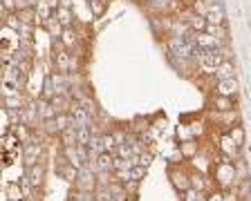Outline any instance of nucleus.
I'll use <instances>...</instances> for the list:
<instances>
[{
  "label": "nucleus",
  "instance_id": "obj_1",
  "mask_svg": "<svg viewBox=\"0 0 251 201\" xmlns=\"http://www.w3.org/2000/svg\"><path fill=\"white\" fill-rule=\"evenodd\" d=\"M215 181H218L220 188H225V190H229V188H233L235 183H238V172H235V165L231 163V161H220L218 165H215Z\"/></svg>",
  "mask_w": 251,
  "mask_h": 201
},
{
  "label": "nucleus",
  "instance_id": "obj_2",
  "mask_svg": "<svg viewBox=\"0 0 251 201\" xmlns=\"http://www.w3.org/2000/svg\"><path fill=\"white\" fill-rule=\"evenodd\" d=\"M74 186L81 192H94L99 188V183H97V170L90 163L83 165V168H78V177L74 181Z\"/></svg>",
  "mask_w": 251,
  "mask_h": 201
},
{
  "label": "nucleus",
  "instance_id": "obj_3",
  "mask_svg": "<svg viewBox=\"0 0 251 201\" xmlns=\"http://www.w3.org/2000/svg\"><path fill=\"white\" fill-rule=\"evenodd\" d=\"M41 155H43V145L36 143L34 139H29L25 145H23V159H25V168H31V165L41 163Z\"/></svg>",
  "mask_w": 251,
  "mask_h": 201
},
{
  "label": "nucleus",
  "instance_id": "obj_4",
  "mask_svg": "<svg viewBox=\"0 0 251 201\" xmlns=\"http://www.w3.org/2000/svg\"><path fill=\"white\" fill-rule=\"evenodd\" d=\"M193 41L198 49H220L222 45H226V43L218 41L215 36H211L209 31H193Z\"/></svg>",
  "mask_w": 251,
  "mask_h": 201
},
{
  "label": "nucleus",
  "instance_id": "obj_5",
  "mask_svg": "<svg viewBox=\"0 0 251 201\" xmlns=\"http://www.w3.org/2000/svg\"><path fill=\"white\" fill-rule=\"evenodd\" d=\"M61 43V41H58ZM52 63H54V69L61 74H70V63H72V54H70V49H65V47H58L56 52H54L52 56Z\"/></svg>",
  "mask_w": 251,
  "mask_h": 201
},
{
  "label": "nucleus",
  "instance_id": "obj_6",
  "mask_svg": "<svg viewBox=\"0 0 251 201\" xmlns=\"http://www.w3.org/2000/svg\"><path fill=\"white\" fill-rule=\"evenodd\" d=\"M23 114H25L23 123H27L31 130H36L38 121H43V119H41V103H38L36 98H34V101H27V105H25V110H23Z\"/></svg>",
  "mask_w": 251,
  "mask_h": 201
},
{
  "label": "nucleus",
  "instance_id": "obj_7",
  "mask_svg": "<svg viewBox=\"0 0 251 201\" xmlns=\"http://www.w3.org/2000/svg\"><path fill=\"white\" fill-rule=\"evenodd\" d=\"M90 165L97 172H115V155L112 152H101L99 156H94V161Z\"/></svg>",
  "mask_w": 251,
  "mask_h": 201
},
{
  "label": "nucleus",
  "instance_id": "obj_8",
  "mask_svg": "<svg viewBox=\"0 0 251 201\" xmlns=\"http://www.w3.org/2000/svg\"><path fill=\"white\" fill-rule=\"evenodd\" d=\"M238 89H240V83L235 76L215 83V94H222V96H238Z\"/></svg>",
  "mask_w": 251,
  "mask_h": 201
},
{
  "label": "nucleus",
  "instance_id": "obj_9",
  "mask_svg": "<svg viewBox=\"0 0 251 201\" xmlns=\"http://www.w3.org/2000/svg\"><path fill=\"white\" fill-rule=\"evenodd\" d=\"M206 21H209V25H226V16H225V7H222V2H213V5H209Z\"/></svg>",
  "mask_w": 251,
  "mask_h": 201
},
{
  "label": "nucleus",
  "instance_id": "obj_10",
  "mask_svg": "<svg viewBox=\"0 0 251 201\" xmlns=\"http://www.w3.org/2000/svg\"><path fill=\"white\" fill-rule=\"evenodd\" d=\"M25 177L29 179V183L34 188H41L43 181H45V165L36 163V165H31V168H25Z\"/></svg>",
  "mask_w": 251,
  "mask_h": 201
},
{
  "label": "nucleus",
  "instance_id": "obj_11",
  "mask_svg": "<svg viewBox=\"0 0 251 201\" xmlns=\"http://www.w3.org/2000/svg\"><path fill=\"white\" fill-rule=\"evenodd\" d=\"M168 175H171L173 186L177 188L179 192H186L188 188H191V175H186V172H182V170H175V168H173Z\"/></svg>",
  "mask_w": 251,
  "mask_h": 201
},
{
  "label": "nucleus",
  "instance_id": "obj_12",
  "mask_svg": "<svg viewBox=\"0 0 251 201\" xmlns=\"http://www.w3.org/2000/svg\"><path fill=\"white\" fill-rule=\"evenodd\" d=\"M220 150H222V152H225V156H229V159H235V156L240 155V145L235 143L229 134H225V136L220 139Z\"/></svg>",
  "mask_w": 251,
  "mask_h": 201
},
{
  "label": "nucleus",
  "instance_id": "obj_13",
  "mask_svg": "<svg viewBox=\"0 0 251 201\" xmlns=\"http://www.w3.org/2000/svg\"><path fill=\"white\" fill-rule=\"evenodd\" d=\"M211 105H213L215 112H229V110H235L233 96H222V94H215L211 98Z\"/></svg>",
  "mask_w": 251,
  "mask_h": 201
},
{
  "label": "nucleus",
  "instance_id": "obj_14",
  "mask_svg": "<svg viewBox=\"0 0 251 201\" xmlns=\"http://www.w3.org/2000/svg\"><path fill=\"white\" fill-rule=\"evenodd\" d=\"M233 76H235V63L233 61H222L213 74L215 81H225V78H233Z\"/></svg>",
  "mask_w": 251,
  "mask_h": 201
},
{
  "label": "nucleus",
  "instance_id": "obj_15",
  "mask_svg": "<svg viewBox=\"0 0 251 201\" xmlns=\"http://www.w3.org/2000/svg\"><path fill=\"white\" fill-rule=\"evenodd\" d=\"M63 156H65V161H68V163H72L74 168H83V165H85V161H83V156H81V152H78L76 145L63 148Z\"/></svg>",
  "mask_w": 251,
  "mask_h": 201
},
{
  "label": "nucleus",
  "instance_id": "obj_16",
  "mask_svg": "<svg viewBox=\"0 0 251 201\" xmlns=\"http://www.w3.org/2000/svg\"><path fill=\"white\" fill-rule=\"evenodd\" d=\"M25 105H27V101L23 96V92L11 94V96H2V108L5 110H23Z\"/></svg>",
  "mask_w": 251,
  "mask_h": 201
},
{
  "label": "nucleus",
  "instance_id": "obj_17",
  "mask_svg": "<svg viewBox=\"0 0 251 201\" xmlns=\"http://www.w3.org/2000/svg\"><path fill=\"white\" fill-rule=\"evenodd\" d=\"M43 27H45V31H47V36H52V38H61V34H63V29H65V27L61 25V22H58V18H56V14L52 16V18H47L45 22H43Z\"/></svg>",
  "mask_w": 251,
  "mask_h": 201
},
{
  "label": "nucleus",
  "instance_id": "obj_18",
  "mask_svg": "<svg viewBox=\"0 0 251 201\" xmlns=\"http://www.w3.org/2000/svg\"><path fill=\"white\" fill-rule=\"evenodd\" d=\"M58 41H61V45L65 47V49H70V52H72L74 47L78 45V34L74 31V27H68V29H63V34H61V38H58Z\"/></svg>",
  "mask_w": 251,
  "mask_h": 201
},
{
  "label": "nucleus",
  "instance_id": "obj_19",
  "mask_svg": "<svg viewBox=\"0 0 251 201\" xmlns=\"http://www.w3.org/2000/svg\"><path fill=\"white\" fill-rule=\"evenodd\" d=\"M186 22H188V27L193 31H206V27H209V21H206V16H202V14H188V18H186Z\"/></svg>",
  "mask_w": 251,
  "mask_h": 201
},
{
  "label": "nucleus",
  "instance_id": "obj_20",
  "mask_svg": "<svg viewBox=\"0 0 251 201\" xmlns=\"http://www.w3.org/2000/svg\"><path fill=\"white\" fill-rule=\"evenodd\" d=\"M56 18L65 29L68 27H74V14H72V7H58L56 9Z\"/></svg>",
  "mask_w": 251,
  "mask_h": 201
},
{
  "label": "nucleus",
  "instance_id": "obj_21",
  "mask_svg": "<svg viewBox=\"0 0 251 201\" xmlns=\"http://www.w3.org/2000/svg\"><path fill=\"white\" fill-rule=\"evenodd\" d=\"M11 132L18 136V141L21 143H27V141L31 139V128L27 123H18V125H11Z\"/></svg>",
  "mask_w": 251,
  "mask_h": 201
},
{
  "label": "nucleus",
  "instance_id": "obj_22",
  "mask_svg": "<svg viewBox=\"0 0 251 201\" xmlns=\"http://www.w3.org/2000/svg\"><path fill=\"white\" fill-rule=\"evenodd\" d=\"M198 150H200V145L195 143L193 139H191V141H182V143H179V152H182V156H186V159L198 156Z\"/></svg>",
  "mask_w": 251,
  "mask_h": 201
},
{
  "label": "nucleus",
  "instance_id": "obj_23",
  "mask_svg": "<svg viewBox=\"0 0 251 201\" xmlns=\"http://www.w3.org/2000/svg\"><path fill=\"white\" fill-rule=\"evenodd\" d=\"M5 197H7V201H23V199H25L23 186H21V183H9V186H7Z\"/></svg>",
  "mask_w": 251,
  "mask_h": 201
},
{
  "label": "nucleus",
  "instance_id": "obj_24",
  "mask_svg": "<svg viewBox=\"0 0 251 201\" xmlns=\"http://www.w3.org/2000/svg\"><path fill=\"white\" fill-rule=\"evenodd\" d=\"M34 9H36V14L43 18V22H45L47 18H52V16L56 14V11L52 9V5H50V0H38V5L34 7Z\"/></svg>",
  "mask_w": 251,
  "mask_h": 201
},
{
  "label": "nucleus",
  "instance_id": "obj_25",
  "mask_svg": "<svg viewBox=\"0 0 251 201\" xmlns=\"http://www.w3.org/2000/svg\"><path fill=\"white\" fill-rule=\"evenodd\" d=\"M88 7L94 18H101L105 14V9H108V0H88Z\"/></svg>",
  "mask_w": 251,
  "mask_h": 201
},
{
  "label": "nucleus",
  "instance_id": "obj_26",
  "mask_svg": "<svg viewBox=\"0 0 251 201\" xmlns=\"http://www.w3.org/2000/svg\"><path fill=\"white\" fill-rule=\"evenodd\" d=\"M58 136H61L63 148H70V145H78V139H76V128H68L65 132L58 134Z\"/></svg>",
  "mask_w": 251,
  "mask_h": 201
},
{
  "label": "nucleus",
  "instance_id": "obj_27",
  "mask_svg": "<svg viewBox=\"0 0 251 201\" xmlns=\"http://www.w3.org/2000/svg\"><path fill=\"white\" fill-rule=\"evenodd\" d=\"M56 125H58V130H61V132H65L68 128H74V116H72V112H61V114H56Z\"/></svg>",
  "mask_w": 251,
  "mask_h": 201
},
{
  "label": "nucleus",
  "instance_id": "obj_28",
  "mask_svg": "<svg viewBox=\"0 0 251 201\" xmlns=\"http://www.w3.org/2000/svg\"><path fill=\"white\" fill-rule=\"evenodd\" d=\"M206 31H209L211 36L218 38V41H222V43H226V36H229V34H226V25H209L206 27Z\"/></svg>",
  "mask_w": 251,
  "mask_h": 201
},
{
  "label": "nucleus",
  "instance_id": "obj_29",
  "mask_svg": "<svg viewBox=\"0 0 251 201\" xmlns=\"http://www.w3.org/2000/svg\"><path fill=\"white\" fill-rule=\"evenodd\" d=\"M191 188H195V190H206V177H204V172H193L191 175Z\"/></svg>",
  "mask_w": 251,
  "mask_h": 201
},
{
  "label": "nucleus",
  "instance_id": "obj_30",
  "mask_svg": "<svg viewBox=\"0 0 251 201\" xmlns=\"http://www.w3.org/2000/svg\"><path fill=\"white\" fill-rule=\"evenodd\" d=\"M229 136L235 141V143L240 145H245V128L242 125H231V130H229Z\"/></svg>",
  "mask_w": 251,
  "mask_h": 201
},
{
  "label": "nucleus",
  "instance_id": "obj_31",
  "mask_svg": "<svg viewBox=\"0 0 251 201\" xmlns=\"http://www.w3.org/2000/svg\"><path fill=\"white\" fill-rule=\"evenodd\" d=\"M94 199L97 201H115V195H112V190L110 188H97L94 190Z\"/></svg>",
  "mask_w": 251,
  "mask_h": 201
},
{
  "label": "nucleus",
  "instance_id": "obj_32",
  "mask_svg": "<svg viewBox=\"0 0 251 201\" xmlns=\"http://www.w3.org/2000/svg\"><path fill=\"white\" fill-rule=\"evenodd\" d=\"M2 110H5V108H2ZM23 110H25V108H23ZM23 110H5L7 116H9V123H11V125L23 123V119H25V114H23Z\"/></svg>",
  "mask_w": 251,
  "mask_h": 201
},
{
  "label": "nucleus",
  "instance_id": "obj_33",
  "mask_svg": "<svg viewBox=\"0 0 251 201\" xmlns=\"http://www.w3.org/2000/svg\"><path fill=\"white\" fill-rule=\"evenodd\" d=\"M184 201H206V197H204V192H202V190L188 188V190L184 192Z\"/></svg>",
  "mask_w": 251,
  "mask_h": 201
},
{
  "label": "nucleus",
  "instance_id": "obj_34",
  "mask_svg": "<svg viewBox=\"0 0 251 201\" xmlns=\"http://www.w3.org/2000/svg\"><path fill=\"white\" fill-rule=\"evenodd\" d=\"M101 136H103V148H105V152H112V155H115L117 141H115V136H112V132H110V134H101Z\"/></svg>",
  "mask_w": 251,
  "mask_h": 201
},
{
  "label": "nucleus",
  "instance_id": "obj_35",
  "mask_svg": "<svg viewBox=\"0 0 251 201\" xmlns=\"http://www.w3.org/2000/svg\"><path fill=\"white\" fill-rule=\"evenodd\" d=\"M146 172H148V168L146 165H135L130 170V179H135V181H141L144 177H146Z\"/></svg>",
  "mask_w": 251,
  "mask_h": 201
},
{
  "label": "nucleus",
  "instance_id": "obj_36",
  "mask_svg": "<svg viewBox=\"0 0 251 201\" xmlns=\"http://www.w3.org/2000/svg\"><path fill=\"white\" fill-rule=\"evenodd\" d=\"M177 136L184 141H191V136H193V130H191V125H179L177 128Z\"/></svg>",
  "mask_w": 251,
  "mask_h": 201
},
{
  "label": "nucleus",
  "instance_id": "obj_37",
  "mask_svg": "<svg viewBox=\"0 0 251 201\" xmlns=\"http://www.w3.org/2000/svg\"><path fill=\"white\" fill-rule=\"evenodd\" d=\"M38 0H16V11H23V9H29V7H36Z\"/></svg>",
  "mask_w": 251,
  "mask_h": 201
},
{
  "label": "nucleus",
  "instance_id": "obj_38",
  "mask_svg": "<svg viewBox=\"0 0 251 201\" xmlns=\"http://www.w3.org/2000/svg\"><path fill=\"white\" fill-rule=\"evenodd\" d=\"M193 165L200 172H206V168H209V159H204V156H193Z\"/></svg>",
  "mask_w": 251,
  "mask_h": 201
},
{
  "label": "nucleus",
  "instance_id": "obj_39",
  "mask_svg": "<svg viewBox=\"0 0 251 201\" xmlns=\"http://www.w3.org/2000/svg\"><path fill=\"white\" fill-rule=\"evenodd\" d=\"M124 188H126V192H128V195H137V190H139V181H135V179L126 181Z\"/></svg>",
  "mask_w": 251,
  "mask_h": 201
},
{
  "label": "nucleus",
  "instance_id": "obj_40",
  "mask_svg": "<svg viewBox=\"0 0 251 201\" xmlns=\"http://www.w3.org/2000/svg\"><path fill=\"white\" fill-rule=\"evenodd\" d=\"M151 161H152V155L151 152H141V155H137V165H151Z\"/></svg>",
  "mask_w": 251,
  "mask_h": 201
},
{
  "label": "nucleus",
  "instance_id": "obj_41",
  "mask_svg": "<svg viewBox=\"0 0 251 201\" xmlns=\"http://www.w3.org/2000/svg\"><path fill=\"white\" fill-rule=\"evenodd\" d=\"M90 195H94V192H81V190H78L76 195H72V199H70V201H88Z\"/></svg>",
  "mask_w": 251,
  "mask_h": 201
},
{
  "label": "nucleus",
  "instance_id": "obj_42",
  "mask_svg": "<svg viewBox=\"0 0 251 201\" xmlns=\"http://www.w3.org/2000/svg\"><path fill=\"white\" fill-rule=\"evenodd\" d=\"M206 201H225V195H222V192H211V195L206 197Z\"/></svg>",
  "mask_w": 251,
  "mask_h": 201
},
{
  "label": "nucleus",
  "instance_id": "obj_43",
  "mask_svg": "<svg viewBox=\"0 0 251 201\" xmlns=\"http://www.w3.org/2000/svg\"><path fill=\"white\" fill-rule=\"evenodd\" d=\"M238 197H240L238 192H226V195H225V201H238Z\"/></svg>",
  "mask_w": 251,
  "mask_h": 201
},
{
  "label": "nucleus",
  "instance_id": "obj_44",
  "mask_svg": "<svg viewBox=\"0 0 251 201\" xmlns=\"http://www.w3.org/2000/svg\"><path fill=\"white\" fill-rule=\"evenodd\" d=\"M61 2V7H72V0H58Z\"/></svg>",
  "mask_w": 251,
  "mask_h": 201
},
{
  "label": "nucleus",
  "instance_id": "obj_45",
  "mask_svg": "<svg viewBox=\"0 0 251 201\" xmlns=\"http://www.w3.org/2000/svg\"><path fill=\"white\" fill-rule=\"evenodd\" d=\"M204 2H206V5H213V2H220V0H204Z\"/></svg>",
  "mask_w": 251,
  "mask_h": 201
},
{
  "label": "nucleus",
  "instance_id": "obj_46",
  "mask_svg": "<svg viewBox=\"0 0 251 201\" xmlns=\"http://www.w3.org/2000/svg\"><path fill=\"white\" fill-rule=\"evenodd\" d=\"M88 201H97V199H94V195H90V197H88Z\"/></svg>",
  "mask_w": 251,
  "mask_h": 201
},
{
  "label": "nucleus",
  "instance_id": "obj_47",
  "mask_svg": "<svg viewBox=\"0 0 251 201\" xmlns=\"http://www.w3.org/2000/svg\"><path fill=\"white\" fill-rule=\"evenodd\" d=\"M151 2H155V0H146V5H151Z\"/></svg>",
  "mask_w": 251,
  "mask_h": 201
}]
</instances>
